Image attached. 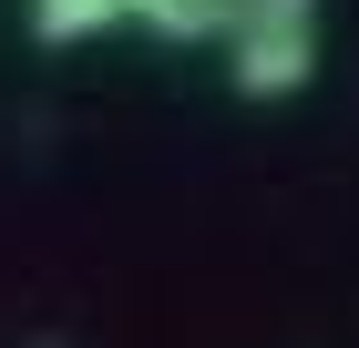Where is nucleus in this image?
<instances>
[{
	"mask_svg": "<svg viewBox=\"0 0 359 348\" xmlns=\"http://www.w3.org/2000/svg\"><path fill=\"white\" fill-rule=\"evenodd\" d=\"M216 52H226V92H247V103H298L308 82H318L329 31H318V0H247Z\"/></svg>",
	"mask_w": 359,
	"mask_h": 348,
	"instance_id": "1",
	"label": "nucleus"
},
{
	"mask_svg": "<svg viewBox=\"0 0 359 348\" xmlns=\"http://www.w3.org/2000/svg\"><path fill=\"white\" fill-rule=\"evenodd\" d=\"M144 11L154 0H31V41L72 52V41H103V31H144Z\"/></svg>",
	"mask_w": 359,
	"mask_h": 348,
	"instance_id": "2",
	"label": "nucleus"
}]
</instances>
